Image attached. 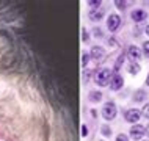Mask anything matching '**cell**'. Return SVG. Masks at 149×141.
Returning <instances> with one entry per match:
<instances>
[{
  "instance_id": "1",
  "label": "cell",
  "mask_w": 149,
  "mask_h": 141,
  "mask_svg": "<svg viewBox=\"0 0 149 141\" xmlns=\"http://www.w3.org/2000/svg\"><path fill=\"white\" fill-rule=\"evenodd\" d=\"M111 75L113 74H111V71L108 69V67H102V69H99L96 72L94 82H96V85H99V86H107L111 80Z\"/></svg>"
},
{
  "instance_id": "2",
  "label": "cell",
  "mask_w": 149,
  "mask_h": 141,
  "mask_svg": "<svg viewBox=\"0 0 149 141\" xmlns=\"http://www.w3.org/2000/svg\"><path fill=\"white\" fill-rule=\"evenodd\" d=\"M116 105H115V102H107L105 105H104L102 108V118L105 119V121H111V119H115L116 118Z\"/></svg>"
},
{
  "instance_id": "3",
  "label": "cell",
  "mask_w": 149,
  "mask_h": 141,
  "mask_svg": "<svg viewBox=\"0 0 149 141\" xmlns=\"http://www.w3.org/2000/svg\"><path fill=\"white\" fill-rule=\"evenodd\" d=\"M144 133H146V127L141 126V124H134L130 128V138L135 140V141L141 140L144 136Z\"/></svg>"
},
{
  "instance_id": "4",
  "label": "cell",
  "mask_w": 149,
  "mask_h": 141,
  "mask_svg": "<svg viewBox=\"0 0 149 141\" xmlns=\"http://www.w3.org/2000/svg\"><path fill=\"white\" fill-rule=\"evenodd\" d=\"M124 118H126L127 122H130V124H136L140 119H141V111L136 110V108H130V110H127V111H126Z\"/></svg>"
},
{
  "instance_id": "5",
  "label": "cell",
  "mask_w": 149,
  "mask_h": 141,
  "mask_svg": "<svg viewBox=\"0 0 149 141\" xmlns=\"http://www.w3.org/2000/svg\"><path fill=\"white\" fill-rule=\"evenodd\" d=\"M90 55H91V58L94 60V61H102V60L105 58V49L100 47V46H93Z\"/></svg>"
},
{
  "instance_id": "6",
  "label": "cell",
  "mask_w": 149,
  "mask_h": 141,
  "mask_svg": "<svg viewBox=\"0 0 149 141\" xmlns=\"http://www.w3.org/2000/svg\"><path fill=\"white\" fill-rule=\"evenodd\" d=\"M121 25V17L118 14H110L107 19V28L110 31H116Z\"/></svg>"
},
{
  "instance_id": "7",
  "label": "cell",
  "mask_w": 149,
  "mask_h": 141,
  "mask_svg": "<svg viewBox=\"0 0 149 141\" xmlns=\"http://www.w3.org/2000/svg\"><path fill=\"white\" fill-rule=\"evenodd\" d=\"M127 56H129V60H130L132 63H136L140 58H141V50H140L136 46H129Z\"/></svg>"
},
{
  "instance_id": "8",
  "label": "cell",
  "mask_w": 149,
  "mask_h": 141,
  "mask_svg": "<svg viewBox=\"0 0 149 141\" xmlns=\"http://www.w3.org/2000/svg\"><path fill=\"white\" fill-rule=\"evenodd\" d=\"M123 85H124V80H123V77H121L119 74H113V75H111V80H110V88H111V90L118 91V90L123 88Z\"/></svg>"
},
{
  "instance_id": "9",
  "label": "cell",
  "mask_w": 149,
  "mask_h": 141,
  "mask_svg": "<svg viewBox=\"0 0 149 141\" xmlns=\"http://www.w3.org/2000/svg\"><path fill=\"white\" fill-rule=\"evenodd\" d=\"M130 17H132V21H134V22H143L144 19L148 17V14H146V11H144V10H134L130 13Z\"/></svg>"
},
{
  "instance_id": "10",
  "label": "cell",
  "mask_w": 149,
  "mask_h": 141,
  "mask_svg": "<svg viewBox=\"0 0 149 141\" xmlns=\"http://www.w3.org/2000/svg\"><path fill=\"white\" fill-rule=\"evenodd\" d=\"M90 19L93 22H99L100 19H102V11H96V10H93V11H90Z\"/></svg>"
},
{
  "instance_id": "11",
  "label": "cell",
  "mask_w": 149,
  "mask_h": 141,
  "mask_svg": "<svg viewBox=\"0 0 149 141\" xmlns=\"http://www.w3.org/2000/svg\"><path fill=\"white\" fill-rule=\"evenodd\" d=\"M90 100L91 102H100V100H102V92L100 91H91L90 92Z\"/></svg>"
},
{
  "instance_id": "12",
  "label": "cell",
  "mask_w": 149,
  "mask_h": 141,
  "mask_svg": "<svg viewBox=\"0 0 149 141\" xmlns=\"http://www.w3.org/2000/svg\"><path fill=\"white\" fill-rule=\"evenodd\" d=\"M144 97H146V92H144L143 90H136L135 91V94H134L135 102H141V100H144Z\"/></svg>"
},
{
  "instance_id": "13",
  "label": "cell",
  "mask_w": 149,
  "mask_h": 141,
  "mask_svg": "<svg viewBox=\"0 0 149 141\" xmlns=\"http://www.w3.org/2000/svg\"><path fill=\"white\" fill-rule=\"evenodd\" d=\"M124 60H126V55H124V53L118 56V60H116V63H115V67H113V69H115V72H118V71L121 69V66H123Z\"/></svg>"
},
{
  "instance_id": "14",
  "label": "cell",
  "mask_w": 149,
  "mask_h": 141,
  "mask_svg": "<svg viewBox=\"0 0 149 141\" xmlns=\"http://www.w3.org/2000/svg\"><path fill=\"white\" fill-rule=\"evenodd\" d=\"M129 72H130V74H138V72H140V66L136 63H132L130 66H129Z\"/></svg>"
},
{
  "instance_id": "15",
  "label": "cell",
  "mask_w": 149,
  "mask_h": 141,
  "mask_svg": "<svg viewBox=\"0 0 149 141\" xmlns=\"http://www.w3.org/2000/svg\"><path fill=\"white\" fill-rule=\"evenodd\" d=\"M100 132H102L104 136H110L111 135V128L108 126H102V127H100Z\"/></svg>"
},
{
  "instance_id": "16",
  "label": "cell",
  "mask_w": 149,
  "mask_h": 141,
  "mask_svg": "<svg viewBox=\"0 0 149 141\" xmlns=\"http://www.w3.org/2000/svg\"><path fill=\"white\" fill-rule=\"evenodd\" d=\"M115 5H116V8H118V10L124 11V10H126V6H127V3H126V2H121V0H116Z\"/></svg>"
},
{
  "instance_id": "17",
  "label": "cell",
  "mask_w": 149,
  "mask_h": 141,
  "mask_svg": "<svg viewBox=\"0 0 149 141\" xmlns=\"http://www.w3.org/2000/svg\"><path fill=\"white\" fill-rule=\"evenodd\" d=\"M88 60H90V53H86V52H83L82 53V66L85 67L88 64Z\"/></svg>"
},
{
  "instance_id": "18",
  "label": "cell",
  "mask_w": 149,
  "mask_h": 141,
  "mask_svg": "<svg viewBox=\"0 0 149 141\" xmlns=\"http://www.w3.org/2000/svg\"><path fill=\"white\" fill-rule=\"evenodd\" d=\"M100 0H90V2H88V5H90L91 8H99L100 6Z\"/></svg>"
},
{
  "instance_id": "19",
  "label": "cell",
  "mask_w": 149,
  "mask_h": 141,
  "mask_svg": "<svg viewBox=\"0 0 149 141\" xmlns=\"http://www.w3.org/2000/svg\"><path fill=\"white\" fill-rule=\"evenodd\" d=\"M143 53H144L146 58H149V41H146L143 44Z\"/></svg>"
},
{
  "instance_id": "20",
  "label": "cell",
  "mask_w": 149,
  "mask_h": 141,
  "mask_svg": "<svg viewBox=\"0 0 149 141\" xmlns=\"http://www.w3.org/2000/svg\"><path fill=\"white\" fill-rule=\"evenodd\" d=\"M141 115L144 116V118H149V102H148L146 105L143 107V110H141Z\"/></svg>"
},
{
  "instance_id": "21",
  "label": "cell",
  "mask_w": 149,
  "mask_h": 141,
  "mask_svg": "<svg viewBox=\"0 0 149 141\" xmlns=\"http://www.w3.org/2000/svg\"><path fill=\"white\" fill-rule=\"evenodd\" d=\"M116 141H129V136L124 135V133H119L118 136H116Z\"/></svg>"
},
{
  "instance_id": "22",
  "label": "cell",
  "mask_w": 149,
  "mask_h": 141,
  "mask_svg": "<svg viewBox=\"0 0 149 141\" xmlns=\"http://www.w3.org/2000/svg\"><path fill=\"white\" fill-rule=\"evenodd\" d=\"M82 136H83V138H85V136H88V127L85 126V124L82 126Z\"/></svg>"
},
{
  "instance_id": "23",
  "label": "cell",
  "mask_w": 149,
  "mask_h": 141,
  "mask_svg": "<svg viewBox=\"0 0 149 141\" xmlns=\"http://www.w3.org/2000/svg\"><path fill=\"white\" fill-rule=\"evenodd\" d=\"M94 36H102V31H100V28H94Z\"/></svg>"
},
{
  "instance_id": "24",
  "label": "cell",
  "mask_w": 149,
  "mask_h": 141,
  "mask_svg": "<svg viewBox=\"0 0 149 141\" xmlns=\"http://www.w3.org/2000/svg\"><path fill=\"white\" fill-rule=\"evenodd\" d=\"M82 38H83V41H86V39H88V33H86V30H83V33H82Z\"/></svg>"
},
{
  "instance_id": "25",
  "label": "cell",
  "mask_w": 149,
  "mask_h": 141,
  "mask_svg": "<svg viewBox=\"0 0 149 141\" xmlns=\"http://www.w3.org/2000/svg\"><path fill=\"white\" fill-rule=\"evenodd\" d=\"M146 35L149 36V24H148V27H146Z\"/></svg>"
},
{
  "instance_id": "26",
  "label": "cell",
  "mask_w": 149,
  "mask_h": 141,
  "mask_svg": "<svg viewBox=\"0 0 149 141\" xmlns=\"http://www.w3.org/2000/svg\"><path fill=\"white\" fill-rule=\"evenodd\" d=\"M146 85L149 86V74H148V78H146Z\"/></svg>"
},
{
  "instance_id": "27",
  "label": "cell",
  "mask_w": 149,
  "mask_h": 141,
  "mask_svg": "<svg viewBox=\"0 0 149 141\" xmlns=\"http://www.w3.org/2000/svg\"><path fill=\"white\" fill-rule=\"evenodd\" d=\"M146 132H148V133H149V124H148V127H146Z\"/></svg>"
},
{
  "instance_id": "28",
  "label": "cell",
  "mask_w": 149,
  "mask_h": 141,
  "mask_svg": "<svg viewBox=\"0 0 149 141\" xmlns=\"http://www.w3.org/2000/svg\"><path fill=\"white\" fill-rule=\"evenodd\" d=\"M99 141H102V140H99Z\"/></svg>"
}]
</instances>
